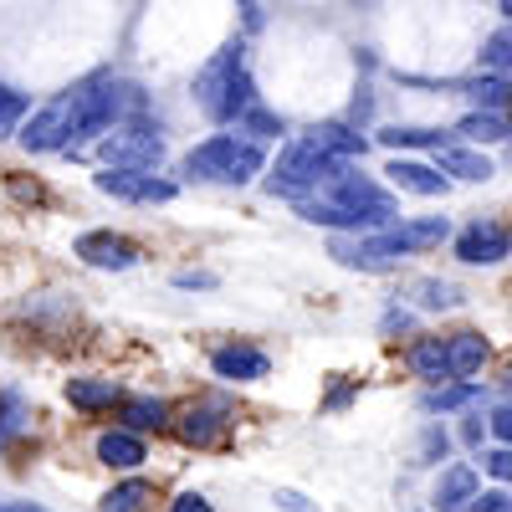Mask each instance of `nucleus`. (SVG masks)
<instances>
[{"label": "nucleus", "mask_w": 512, "mask_h": 512, "mask_svg": "<svg viewBox=\"0 0 512 512\" xmlns=\"http://www.w3.org/2000/svg\"><path fill=\"white\" fill-rule=\"evenodd\" d=\"M456 256L466 267H492L502 256H512V231L502 221H472L456 236Z\"/></svg>", "instance_id": "nucleus-10"}, {"label": "nucleus", "mask_w": 512, "mask_h": 512, "mask_svg": "<svg viewBox=\"0 0 512 512\" xmlns=\"http://www.w3.org/2000/svg\"><path fill=\"white\" fill-rule=\"evenodd\" d=\"M507 512H512V507H507Z\"/></svg>", "instance_id": "nucleus-45"}, {"label": "nucleus", "mask_w": 512, "mask_h": 512, "mask_svg": "<svg viewBox=\"0 0 512 512\" xmlns=\"http://www.w3.org/2000/svg\"><path fill=\"white\" fill-rule=\"evenodd\" d=\"M241 123L251 128V134H262V139H277V134H282V118H277V113H267V108H251Z\"/></svg>", "instance_id": "nucleus-32"}, {"label": "nucleus", "mask_w": 512, "mask_h": 512, "mask_svg": "<svg viewBox=\"0 0 512 512\" xmlns=\"http://www.w3.org/2000/svg\"><path fill=\"white\" fill-rule=\"evenodd\" d=\"M384 175H390L395 190H410V195H446V185H451L441 169L420 164V159H390V169H384Z\"/></svg>", "instance_id": "nucleus-15"}, {"label": "nucleus", "mask_w": 512, "mask_h": 512, "mask_svg": "<svg viewBox=\"0 0 512 512\" xmlns=\"http://www.w3.org/2000/svg\"><path fill=\"white\" fill-rule=\"evenodd\" d=\"M297 216L313 221V226H328V231H359V236H369V231L400 226V205H395V195L384 185L359 175L354 164H338V175H328L323 195L303 200V205H297Z\"/></svg>", "instance_id": "nucleus-2"}, {"label": "nucleus", "mask_w": 512, "mask_h": 512, "mask_svg": "<svg viewBox=\"0 0 512 512\" xmlns=\"http://www.w3.org/2000/svg\"><path fill=\"white\" fill-rule=\"evenodd\" d=\"M405 364H410L420 379H431V390H441L446 379H456V369H451V344H446V338H415L410 354H405Z\"/></svg>", "instance_id": "nucleus-11"}, {"label": "nucleus", "mask_w": 512, "mask_h": 512, "mask_svg": "<svg viewBox=\"0 0 512 512\" xmlns=\"http://www.w3.org/2000/svg\"><path fill=\"white\" fill-rule=\"evenodd\" d=\"M262 144H251V139H236V134H216V139H205L185 154V175L190 180H205V185H246L262 175Z\"/></svg>", "instance_id": "nucleus-4"}, {"label": "nucleus", "mask_w": 512, "mask_h": 512, "mask_svg": "<svg viewBox=\"0 0 512 512\" xmlns=\"http://www.w3.org/2000/svg\"><path fill=\"white\" fill-rule=\"evenodd\" d=\"M195 108L205 118H216V123H241L251 108H262L256 103V82L246 72V57H241V41L236 47H221L216 57H210L195 77Z\"/></svg>", "instance_id": "nucleus-3"}, {"label": "nucleus", "mask_w": 512, "mask_h": 512, "mask_svg": "<svg viewBox=\"0 0 512 512\" xmlns=\"http://www.w3.org/2000/svg\"><path fill=\"white\" fill-rule=\"evenodd\" d=\"M67 400L77 405V410H113V405H123L128 395L118 390L113 379H67Z\"/></svg>", "instance_id": "nucleus-19"}, {"label": "nucleus", "mask_w": 512, "mask_h": 512, "mask_svg": "<svg viewBox=\"0 0 512 512\" xmlns=\"http://www.w3.org/2000/svg\"><path fill=\"white\" fill-rule=\"evenodd\" d=\"M118 410H123V425H128L134 436H139V431H159L164 415H169V410H164V400H154V395H128Z\"/></svg>", "instance_id": "nucleus-25"}, {"label": "nucleus", "mask_w": 512, "mask_h": 512, "mask_svg": "<svg viewBox=\"0 0 512 512\" xmlns=\"http://www.w3.org/2000/svg\"><path fill=\"white\" fill-rule=\"evenodd\" d=\"M26 93H16V88H6V82H0V139L6 134H16L21 128V118H26Z\"/></svg>", "instance_id": "nucleus-28"}, {"label": "nucleus", "mask_w": 512, "mask_h": 512, "mask_svg": "<svg viewBox=\"0 0 512 512\" xmlns=\"http://www.w3.org/2000/svg\"><path fill=\"white\" fill-rule=\"evenodd\" d=\"M482 62H487V67H497V72H502V67H512V31H497V36L487 41Z\"/></svg>", "instance_id": "nucleus-30"}, {"label": "nucleus", "mask_w": 512, "mask_h": 512, "mask_svg": "<svg viewBox=\"0 0 512 512\" xmlns=\"http://www.w3.org/2000/svg\"><path fill=\"white\" fill-rule=\"evenodd\" d=\"M93 185L113 200H128V205H164L175 200L180 185L175 180H159V175H134V169H103V175H93Z\"/></svg>", "instance_id": "nucleus-8"}, {"label": "nucleus", "mask_w": 512, "mask_h": 512, "mask_svg": "<svg viewBox=\"0 0 512 512\" xmlns=\"http://www.w3.org/2000/svg\"><path fill=\"white\" fill-rule=\"evenodd\" d=\"M487 425H492V436H497L502 446H512V405H497V410L487 415Z\"/></svg>", "instance_id": "nucleus-34"}, {"label": "nucleus", "mask_w": 512, "mask_h": 512, "mask_svg": "<svg viewBox=\"0 0 512 512\" xmlns=\"http://www.w3.org/2000/svg\"><path fill=\"white\" fill-rule=\"evenodd\" d=\"M502 390H507V395H512V369H507V374H502Z\"/></svg>", "instance_id": "nucleus-41"}, {"label": "nucleus", "mask_w": 512, "mask_h": 512, "mask_svg": "<svg viewBox=\"0 0 512 512\" xmlns=\"http://www.w3.org/2000/svg\"><path fill=\"white\" fill-rule=\"evenodd\" d=\"M175 287H216L210 272H175Z\"/></svg>", "instance_id": "nucleus-38"}, {"label": "nucleus", "mask_w": 512, "mask_h": 512, "mask_svg": "<svg viewBox=\"0 0 512 512\" xmlns=\"http://www.w3.org/2000/svg\"><path fill=\"white\" fill-rule=\"evenodd\" d=\"M338 164L344 159H333V154H323L308 134L303 139H292L287 149H282V159L272 164V175H267V190L272 195H287V200H313V195H323V185H328V175H338Z\"/></svg>", "instance_id": "nucleus-5"}, {"label": "nucleus", "mask_w": 512, "mask_h": 512, "mask_svg": "<svg viewBox=\"0 0 512 512\" xmlns=\"http://www.w3.org/2000/svg\"><path fill=\"white\" fill-rule=\"evenodd\" d=\"M461 436H466V441L477 446V441H482V420H477V415H466V425H461Z\"/></svg>", "instance_id": "nucleus-39"}, {"label": "nucleus", "mask_w": 512, "mask_h": 512, "mask_svg": "<svg viewBox=\"0 0 512 512\" xmlns=\"http://www.w3.org/2000/svg\"><path fill=\"white\" fill-rule=\"evenodd\" d=\"M169 512H210V502H205L200 492H185V497L169 502Z\"/></svg>", "instance_id": "nucleus-37"}, {"label": "nucleus", "mask_w": 512, "mask_h": 512, "mask_svg": "<svg viewBox=\"0 0 512 512\" xmlns=\"http://www.w3.org/2000/svg\"><path fill=\"white\" fill-rule=\"evenodd\" d=\"M482 390L477 384H441V390L425 395V410H461V405H472Z\"/></svg>", "instance_id": "nucleus-27"}, {"label": "nucleus", "mask_w": 512, "mask_h": 512, "mask_svg": "<svg viewBox=\"0 0 512 512\" xmlns=\"http://www.w3.org/2000/svg\"><path fill=\"white\" fill-rule=\"evenodd\" d=\"M482 497V487H477V466H451V472L441 477V487H436V512H472V502Z\"/></svg>", "instance_id": "nucleus-14"}, {"label": "nucleus", "mask_w": 512, "mask_h": 512, "mask_svg": "<svg viewBox=\"0 0 512 512\" xmlns=\"http://www.w3.org/2000/svg\"><path fill=\"white\" fill-rule=\"evenodd\" d=\"M451 134H456V139H466V144H502V139H507V118H502V113H482V108H477V113H466V118L451 128Z\"/></svg>", "instance_id": "nucleus-21"}, {"label": "nucleus", "mask_w": 512, "mask_h": 512, "mask_svg": "<svg viewBox=\"0 0 512 512\" xmlns=\"http://www.w3.org/2000/svg\"><path fill=\"white\" fill-rule=\"evenodd\" d=\"M507 93H512V88H507L502 77H482V82H472V98L482 103V113H497V108L507 103Z\"/></svg>", "instance_id": "nucleus-29"}, {"label": "nucleus", "mask_w": 512, "mask_h": 512, "mask_svg": "<svg viewBox=\"0 0 512 512\" xmlns=\"http://www.w3.org/2000/svg\"><path fill=\"white\" fill-rule=\"evenodd\" d=\"M451 236V221L446 216H425V221H400V226H390V241L410 256V251H431V246H441Z\"/></svg>", "instance_id": "nucleus-17"}, {"label": "nucleus", "mask_w": 512, "mask_h": 512, "mask_svg": "<svg viewBox=\"0 0 512 512\" xmlns=\"http://www.w3.org/2000/svg\"><path fill=\"white\" fill-rule=\"evenodd\" d=\"M149 497H154V487H149L144 477H134V482H123V487H113V492L103 497V512H139Z\"/></svg>", "instance_id": "nucleus-26"}, {"label": "nucleus", "mask_w": 512, "mask_h": 512, "mask_svg": "<svg viewBox=\"0 0 512 512\" xmlns=\"http://www.w3.org/2000/svg\"><path fill=\"white\" fill-rule=\"evenodd\" d=\"M507 164H512V149H507Z\"/></svg>", "instance_id": "nucleus-44"}, {"label": "nucleus", "mask_w": 512, "mask_h": 512, "mask_svg": "<svg viewBox=\"0 0 512 512\" xmlns=\"http://www.w3.org/2000/svg\"><path fill=\"white\" fill-rule=\"evenodd\" d=\"M323 154H333V159H364V139L359 134H349V128L344 123H323V128H313V134H308Z\"/></svg>", "instance_id": "nucleus-23"}, {"label": "nucleus", "mask_w": 512, "mask_h": 512, "mask_svg": "<svg viewBox=\"0 0 512 512\" xmlns=\"http://www.w3.org/2000/svg\"><path fill=\"white\" fill-rule=\"evenodd\" d=\"M134 88L118 77H88L77 88L57 93L41 113H31V123L21 128V144L31 154H52V149H77L82 139L108 134V128L134 108Z\"/></svg>", "instance_id": "nucleus-1"}, {"label": "nucleus", "mask_w": 512, "mask_h": 512, "mask_svg": "<svg viewBox=\"0 0 512 512\" xmlns=\"http://www.w3.org/2000/svg\"><path fill=\"white\" fill-rule=\"evenodd\" d=\"M512 502H507V492H482L477 502H472V512H507Z\"/></svg>", "instance_id": "nucleus-36"}, {"label": "nucleus", "mask_w": 512, "mask_h": 512, "mask_svg": "<svg viewBox=\"0 0 512 512\" xmlns=\"http://www.w3.org/2000/svg\"><path fill=\"white\" fill-rule=\"evenodd\" d=\"M328 256L349 272H395L405 262V251L390 241V231H374V236H333Z\"/></svg>", "instance_id": "nucleus-7"}, {"label": "nucleus", "mask_w": 512, "mask_h": 512, "mask_svg": "<svg viewBox=\"0 0 512 512\" xmlns=\"http://www.w3.org/2000/svg\"><path fill=\"white\" fill-rule=\"evenodd\" d=\"M88 267H98V272H128V267H139V246L128 241V236H118V231H88V236H77V246H72Z\"/></svg>", "instance_id": "nucleus-9"}, {"label": "nucleus", "mask_w": 512, "mask_h": 512, "mask_svg": "<svg viewBox=\"0 0 512 512\" xmlns=\"http://www.w3.org/2000/svg\"><path fill=\"white\" fill-rule=\"evenodd\" d=\"M231 410L226 405H216V400H205V405H190L185 410V420H180V436L190 441V446H216L221 436H226V420Z\"/></svg>", "instance_id": "nucleus-13"}, {"label": "nucleus", "mask_w": 512, "mask_h": 512, "mask_svg": "<svg viewBox=\"0 0 512 512\" xmlns=\"http://www.w3.org/2000/svg\"><path fill=\"white\" fill-rule=\"evenodd\" d=\"M482 466H487V472H492L497 482H507V487H512V446H497V451H487V456H482Z\"/></svg>", "instance_id": "nucleus-33"}, {"label": "nucleus", "mask_w": 512, "mask_h": 512, "mask_svg": "<svg viewBox=\"0 0 512 512\" xmlns=\"http://www.w3.org/2000/svg\"><path fill=\"white\" fill-rule=\"evenodd\" d=\"M446 344H451V369H456L461 384L472 379V374H482V364L492 359V344H487L482 333H472V328H466V333H451Z\"/></svg>", "instance_id": "nucleus-18"}, {"label": "nucleus", "mask_w": 512, "mask_h": 512, "mask_svg": "<svg viewBox=\"0 0 512 512\" xmlns=\"http://www.w3.org/2000/svg\"><path fill=\"white\" fill-rule=\"evenodd\" d=\"M436 169L451 180H472V185H482V180H492L497 169H492V159L487 154H477V149H466V144H446V149H436Z\"/></svg>", "instance_id": "nucleus-16"}, {"label": "nucleus", "mask_w": 512, "mask_h": 512, "mask_svg": "<svg viewBox=\"0 0 512 512\" xmlns=\"http://www.w3.org/2000/svg\"><path fill=\"white\" fill-rule=\"evenodd\" d=\"M405 297H410L415 308H425V313H446V308L461 303V292H456L451 282H441V277H420V282H410Z\"/></svg>", "instance_id": "nucleus-22"}, {"label": "nucleus", "mask_w": 512, "mask_h": 512, "mask_svg": "<svg viewBox=\"0 0 512 512\" xmlns=\"http://www.w3.org/2000/svg\"><path fill=\"white\" fill-rule=\"evenodd\" d=\"M21 431V400L16 395H0V446Z\"/></svg>", "instance_id": "nucleus-31"}, {"label": "nucleus", "mask_w": 512, "mask_h": 512, "mask_svg": "<svg viewBox=\"0 0 512 512\" xmlns=\"http://www.w3.org/2000/svg\"><path fill=\"white\" fill-rule=\"evenodd\" d=\"M379 144L384 149H446L456 144V134H441V128H384Z\"/></svg>", "instance_id": "nucleus-24"}, {"label": "nucleus", "mask_w": 512, "mask_h": 512, "mask_svg": "<svg viewBox=\"0 0 512 512\" xmlns=\"http://www.w3.org/2000/svg\"><path fill=\"white\" fill-rule=\"evenodd\" d=\"M98 461L103 466H118V472H134V466L144 461V441L134 431H108L98 441Z\"/></svg>", "instance_id": "nucleus-20"}, {"label": "nucleus", "mask_w": 512, "mask_h": 512, "mask_svg": "<svg viewBox=\"0 0 512 512\" xmlns=\"http://www.w3.org/2000/svg\"><path fill=\"white\" fill-rule=\"evenodd\" d=\"M0 512H16V507H0Z\"/></svg>", "instance_id": "nucleus-43"}, {"label": "nucleus", "mask_w": 512, "mask_h": 512, "mask_svg": "<svg viewBox=\"0 0 512 512\" xmlns=\"http://www.w3.org/2000/svg\"><path fill=\"white\" fill-rule=\"evenodd\" d=\"M272 502H277L282 512H318V507H313L303 492H292V487H277V497H272Z\"/></svg>", "instance_id": "nucleus-35"}, {"label": "nucleus", "mask_w": 512, "mask_h": 512, "mask_svg": "<svg viewBox=\"0 0 512 512\" xmlns=\"http://www.w3.org/2000/svg\"><path fill=\"white\" fill-rule=\"evenodd\" d=\"M98 159L108 169H134V175H154L159 159H164V139L154 134L149 123H128V128H113V134L98 144Z\"/></svg>", "instance_id": "nucleus-6"}, {"label": "nucleus", "mask_w": 512, "mask_h": 512, "mask_svg": "<svg viewBox=\"0 0 512 512\" xmlns=\"http://www.w3.org/2000/svg\"><path fill=\"white\" fill-rule=\"evenodd\" d=\"M349 395H354V384H338V390H333V395H328V410H338V405H344V400H349Z\"/></svg>", "instance_id": "nucleus-40"}, {"label": "nucleus", "mask_w": 512, "mask_h": 512, "mask_svg": "<svg viewBox=\"0 0 512 512\" xmlns=\"http://www.w3.org/2000/svg\"><path fill=\"white\" fill-rule=\"evenodd\" d=\"M502 11H507V16H512V0H502Z\"/></svg>", "instance_id": "nucleus-42"}, {"label": "nucleus", "mask_w": 512, "mask_h": 512, "mask_svg": "<svg viewBox=\"0 0 512 512\" xmlns=\"http://www.w3.org/2000/svg\"><path fill=\"white\" fill-rule=\"evenodd\" d=\"M210 369H216L221 379L246 384V379H267L272 359H267L262 349H251V344H231V349H216V354H210Z\"/></svg>", "instance_id": "nucleus-12"}]
</instances>
